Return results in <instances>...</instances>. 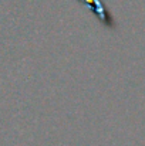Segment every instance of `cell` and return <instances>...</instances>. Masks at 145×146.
I'll list each match as a JSON object with an SVG mask.
<instances>
[{
	"instance_id": "obj_1",
	"label": "cell",
	"mask_w": 145,
	"mask_h": 146,
	"mask_svg": "<svg viewBox=\"0 0 145 146\" xmlns=\"http://www.w3.org/2000/svg\"><path fill=\"white\" fill-rule=\"evenodd\" d=\"M84 1H87V4L90 3V4L93 6V11L98 13L97 16L101 19V21L110 24V17H111V16L107 13V10L104 9V6H102V3H101L100 0H84ZM111 19H112V17H111Z\"/></svg>"
}]
</instances>
